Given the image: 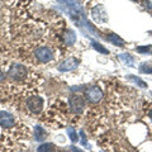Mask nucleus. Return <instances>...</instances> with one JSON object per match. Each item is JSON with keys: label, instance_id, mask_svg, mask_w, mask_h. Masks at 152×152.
I'll return each mask as SVG.
<instances>
[{"label": "nucleus", "instance_id": "obj_1", "mask_svg": "<svg viewBox=\"0 0 152 152\" xmlns=\"http://www.w3.org/2000/svg\"><path fill=\"white\" fill-rule=\"evenodd\" d=\"M61 5L66 7V10H67L71 15H76V17H81L84 18V10L80 4H77L75 0H57Z\"/></svg>", "mask_w": 152, "mask_h": 152}, {"label": "nucleus", "instance_id": "obj_2", "mask_svg": "<svg viewBox=\"0 0 152 152\" xmlns=\"http://www.w3.org/2000/svg\"><path fill=\"white\" fill-rule=\"evenodd\" d=\"M69 104L71 109H72V112L76 113V114H80L84 108H85V99L81 96V95H71L69 98Z\"/></svg>", "mask_w": 152, "mask_h": 152}, {"label": "nucleus", "instance_id": "obj_3", "mask_svg": "<svg viewBox=\"0 0 152 152\" xmlns=\"http://www.w3.org/2000/svg\"><path fill=\"white\" fill-rule=\"evenodd\" d=\"M27 107L28 109L34 113V114H38L41 110H42V107H43V99L41 96H37V95H33V96H29L27 99Z\"/></svg>", "mask_w": 152, "mask_h": 152}, {"label": "nucleus", "instance_id": "obj_4", "mask_svg": "<svg viewBox=\"0 0 152 152\" xmlns=\"http://www.w3.org/2000/svg\"><path fill=\"white\" fill-rule=\"evenodd\" d=\"M34 55H36V58L42 64H47L53 58V52L48 47H39V48L36 50Z\"/></svg>", "mask_w": 152, "mask_h": 152}, {"label": "nucleus", "instance_id": "obj_5", "mask_svg": "<svg viewBox=\"0 0 152 152\" xmlns=\"http://www.w3.org/2000/svg\"><path fill=\"white\" fill-rule=\"evenodd\" d=\"M15 126V118L12 113L7 110H0V127L4 129H9Z\"/></svg>", "mask_w": 152, "mask_h": 152}, {"label": "nucleus", "instance_id": "obj_6", "mask_svg": "<svg viewBox=\"0 0 152 152\" xmlns=\"http://www.w3.org/2000/svg\"><path fill=\"white\" fill-rule=\"evenodd\" d=\"M85 96H86V99L90 103L95 104V103L102 100L103 91H102V89L99 86H91V88H89L86 91H85Z\"/></svg>", "mask_w": 152, "mask_h": 152}, {"label": "nucleus", "instance_id": "obj_7", "mask_svg": "<svg viewBox=\"0 0 152 152\" xmlns=\"http://www.w3.org/2000/svg\"><path fill=\"white\" fill-rule=\"evenodd\" d=\"M8 75L14 80H22L27 76V69L23 65H13L9 69Z\"/></svg>", "mask_w": 152, "mask_h": 152}, {"label": "nucleus", "instance_id": "obj_8", "mask_svg": "<svg viewBox=\"0 0 152 152\" xmlns=\"http://www.w3.org/2000/svg\"><path fill=\"white\" fill-rule=\"evenodd\" d=\"M77 65H79V61L76 58H74V57H71V58L65 60L62 64H60L58 70L62 71V72H65V71H71V70L77 67Z\"/></svg>", "mask_w": 152, "mask_h": 152}, {"label": "nucleus", "instance_id": "obj_9", "mask_svg": "<svg viewBox=\"0 0 152 152\" xmlns=\"http://www.w3.org/2000/svg\"><path fill=\"white\" fill-rule=\"evenodd\" d=\"M91 14H93V18L96 22H105L107 20V12L102 5L95 7L91 10Z\"/></svg>", "mask_w": 152, "mask_h": 152}, {"label": "nucleus", "instance_id": "obj_10", "mask_svg": "<svg viewBox=\"0 0 152 152\" xmlns=\"http://www.w3.org/2000/svg\"><path fill=\"white\" fill-rule=\"evenodd\" d=\"M64 38H65V42H66L67 46H72L76 42V34H75V32L71 31V29H67L65 32Z\"/></svg>", "mask_w": 152, "mask_h": 152}, {"label": "nucleus", "instance_id": "obj_11", "mask_svg": "<svg viewBox=\"0 0 152 152\" xmlns=\"http://www.w3.org/2000/svg\"><path fill=\"white\" fill-rule=\"evenodd\" d=\"M107 39L110 42V43H113L114 46H118V47H123V46H124V43H126V42L123 41L119 36H117V34H108Z\"/></svg>", "mask_w": 152, "mask_h": 152}, {"label": "nucleus", "instance_id": "obj_12", "mask_svg": "<svg viewBox=\"0 0 152 152\" xmlns=\"http://www.w3.org/2000/svg\"><path fill=\"white\" fill-rule=\"evenodd\" d=\"M46 137V131L41 126H36L34 128V138L36 141H43Z\"/></svg>", "mask_w": 152, "mask_h": 152}, {"label": "nucleus", "instance_id": "obj_13", "mask_svg": "<svg viewBox=\"0 0 152 152\" xmlns=\"http://www.w3.org/2000/svg\"><path fill=\"white\" fill-rule=\"evenodd\" d=\"M119 58L124 62L127 66H134V60H133V57L129 55V53H122L121 56H119Z\"/></svg>", "mask_w": 152, "mask_h": 152}, {"label": "nucleus", "instance_id": "obj_14", "mask_svg": "<svg viewBox=\"0 0 152 152\" xmlns=\"http://www.w3.org/2000/svg\"><path fill=\"white\" fill-rule=\"evenodd\" d=\"M55 147L52 143H43L37 148V152H53Z\"/></svg>", "mask_w": 152, "mask_h": 152}, {"label": "nucleus", "instance_id": "obj_15", "mask_svg": "<svg viewBox=\"0 0 152 152\" xmlns=\"http://www.w3.org/2000/svg\"><path fill=\"white\" fill-rule=\"evenodd\" d=\"M93 47H94V50H96L98 52H100V53H103V55L109 53V51L105 48V47H103L100 43H98V42H93Z\"/></svg>", "mask_w": 152, "mask_h": 152}, {"label": "nucleus", "instance_id": "obj_16", "mask_svg": "<svg viewBox=\"0 0 152 152\" xmlns=\"http://www.w3.org/2000/svg\"><path fill=\"white\" fill-rule=\"evenodd\" d=\"M128 79H129L131 81H133L134 84L140 85L141 88H146V86H147V85H146V83H145V81H142V80H141L140 77H136V76H133V75H129V76H128Z\"/></svg>", "mask_w": 152, "mask_h": 152}, {"label": "nucleus", "instance_id": "obj_17", "mask_svg": "<svg viewBox=\"0 0 152 152\" xmlns=\"http://www.w3.org/2000/svg\"><path fill=\"white\" fill-rule=\"evenodd\" d=\"M67 134H69V137H70V140L72 141V142H76L79 140V137H77V133H76V131L72 127H70V128H67Z\"/></svg>", "mask_w": 152, "mask_h": 152}, {"label": "nucleus", "instance_id": "obj_18", "mask_svg": "<svg viewBox=\"0 0 152 152\" xmlns=\"http://www.w3.org/2000/svg\"><path fill=\"white\" fill-rule=\"evenodd\" d=\"M140 71L143 74H152V66L148 64H142V66L140 67Z\"/></svg>", "mask_w": 152, "mask_h": 152}, {"label": "nucleus", "instance_id": "obj_19", "mask_svg": "<svg viewBox=\"0 0 152 152\" xmlns=\"http://www.w3.org/2000/svg\"><path fill=\"white\" fill-rule=\"evenodd\" d=\"M137 52L140 53H152V46H143V47H138Z\"/></svg>", "mask_w": 152, "mask_h": 152}, {"label": "nucleus", "instance_id": "obj_20", "mask_svg": "<svg viewBox=\"0 0 152 152\" xmlns=\"http://www.w3.org/2000/svg\"><path fill=\"white\" fill-rule=\"evenodd\" d=\"M4 76H5V75H4V74H3V71L0 70V81H1V80H4Z\"/></svg>", "mask_w": 152, "mask_h": 152}, {"label": "nucleus", "instance_id": "obj_21", "mask_svg": "<svg viewBox=\"0 0 152 152\" xmlns=\"http://www.w3.org/2000/svg\"><path fill=\"white\" fill-rule=\"evenodd\" d=\"M72 151H74V152H84V151H81V150L76 148V147H72Z\"/></svg>", "mask_w": 152, "mask_h": 152}, {"label": "nucleus", "instance_id": "obj_22", "mask_svg": "<svg viewBox=\"0 0 152 152\" xmlns=\"http://www.w3.org/2000/svg\"><path fill=\"white\" fill-rule=\"evenodd\" d=\"M148 117H150V119L152 121V108H151L150 110H148Z\"/></svg>", "mask_w": 152, "mask_h": 152}]
</instances>
